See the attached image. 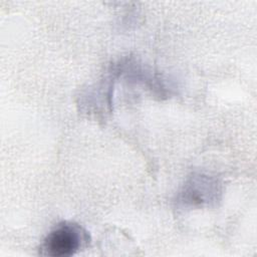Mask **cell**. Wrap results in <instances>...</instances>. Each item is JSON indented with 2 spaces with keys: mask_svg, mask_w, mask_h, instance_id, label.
<instances>
[{
  "mask_svg": "<svg viewBox=\"0 0 257 257\" xmlns=\"http://www.w3.org/2000/svg\"><path fill=\"white\" fill-rule=\"evenodd\" d=\"M88 233L79 224L64 221L57 224L43 239L39 254L43 256H71L87 245Z\"/></svg>",
  "mask_w": 257,
  "mask_h": 257,
  "instance_id": "6da1fadb",
  "label": "cell"
},
{
  "mask_svg": "<svg viewBox=\"0 0 257 257\" xmlns=\"http://www.w3.org/2000/svg\"><path fill=\"white\" fill-rule=\"evenodd\" d=\"M220 194V184L216 179L199 174L186 182L178 200L184 206H203L216 202Z\"/></svg>",
  "mask_w": 257,
  "mask_h": 257,
  "instance_id": "7a4b0ae2",
  "label": "cell"
}]
</instances>
